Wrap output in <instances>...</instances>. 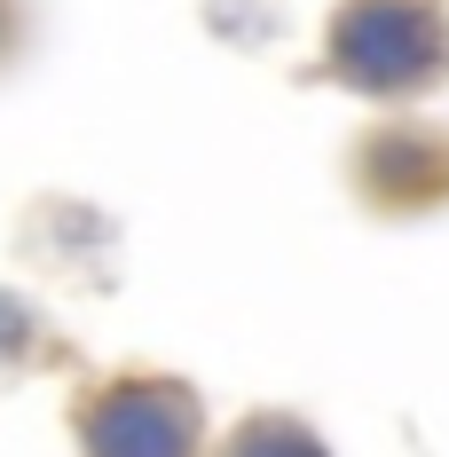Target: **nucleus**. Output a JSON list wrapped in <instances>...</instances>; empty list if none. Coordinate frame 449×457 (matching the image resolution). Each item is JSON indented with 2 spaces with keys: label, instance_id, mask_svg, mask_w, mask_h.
I'll use <instances>...</instances> for the list:
<instances>
[{
  "label": "nucleus",
  "instance_id": "nucleus-1",
  "mask_svg": "<svg viewBox=\"0 0 449 457\" xmlns=\"http://www.w3.org/2000/svg\"><path fill=\"white\" fill-rule=\"evenodd\" d=\"M181 450H189V426H181L174 403L127 395L95 418V457H181Z\"/></svg>",
  "mask_w": 449,
  "mask_h": 457
}]
</instances>
